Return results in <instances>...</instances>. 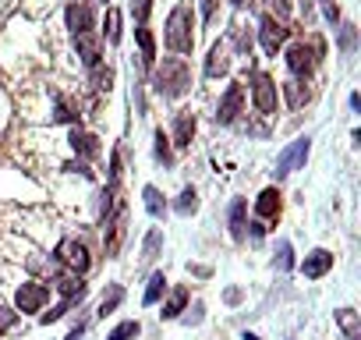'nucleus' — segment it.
Listing matches in <instances>:
<instances>
[{
  "label": "nucleus",
  "mask_w": 361,
  "mask_h": 340,
  "mask_svg": "<svg viewBox=\"0 0 361 340\" xmlns=\"http://www.w3.org/2000/svg\"><path fill=\"white\" fill-rule=\"evenodd\" d=\"M156 92L163 99H180L188 89H192V64L185 57H166L159 68H156V78H152Z\"/></svg>",
  "instance_id": "nucleus-1"
},
{
  "label": "nucleus",
  "mask_w": 361,
  "mask_h": 340,
  "mask_svg": "<svg viewBox=\"0 0 361 340\" xmlns=\"http://www.w3.org/2000/svg\"><path fill=\"white\" fill-rule=\"evenodd\" d=\"M192 25H195V11H192V4H177L170 15H166V32H163V40H166V50H173V54H192L195 50V32H192Z\"/></svg>",
  "instance_id": "nucleus-2"
},
{
  "label": "nucleus",
  "mask_w": 361,
  "mask_h": 340,
  "mask_svg": "<svg viewBox=\"0 0 361 340\" xmlns=\"http://www.w3.org/2000/svg\"><path fill=\"white\" fill-rule=\"evenodd\" d=\"M322 54H326V43H322L319 36H312V40L290 43L287 54H283V64H287V71L301 82V78H312V71H315V64L322 61Z\"/></svg>",
  "instance_id": "nucleus-3"
},
{
  "label": "nucleus",
  "mask_w": 361,
  "mask_h": 340,
  "mask_svg": "<svg viewBox=\"0 0 361 340\" xmlns=\"http://www.w3.org/2000/svg\"><path fill=\"white\" fill-rule=\"evenodd\" d=\"M54 259H57L68 273H78V277L92 269V252H89V245H85L82 238H64V241L57 245Z\"/></svg>",
  "instance_id": "nucleus-4"
},
{
  "label": "nucleus",
  "mask_w": 361,
  "mask_h": 340,
  "mask_svg": "<svg viewBox=\"0 0 361 340\" xmlns=\"http://www.w3.org/2000/svg\"><path fill=\"white\" fill-rule=\"evenodd\" d=\"M50 301V284L43 280H25L15 287V312L29 315V312H43Z\"/></svg>",
  "instance_id": "nucleus-5"
},
{
  "label": "nucleus",
  "mask_w": 361,
  "mask_h": 340,
  "mask_svg": "<svg viewBox=\"0 0 361 340\" xmlns=\"http://www.w3.org/2000/svg\"><path fill=\"white\" fill-rule=\"evenodd\" d=\"M308 152H312V138H308V135L294 138V142L276 156V178H287V174H294V170H301L305 159H308Z\"/></svg>",
  "instance_id": "nucleus-6"
},
{
  "label": "nucleus",
  "mask_w": 361,
  "mask_h": 340,
  "mask_svg": "<svg viewBox=\"0 0 361 340\" xmlns=\"http://www.w3.org/2000/svg\"><path fill=\"white\" fill-rule=\"evenodd\" d=\"M287 25L280 22V18H273V15H262V22H259V43H262V50L269 54V57H276L280 50H283V43H287Z\"/></svg>",
  "instance_id": "nucleus-7"
},
{
  "label": "nucleus",
  "mask_w": 361,
  "mask_h": 340,
  "mask_svg": "<svg viewBox=\"0 0 361 340\" xmlns=\"http://www.w3.org/2000/svg\"><path fill=\"white\" fill-rule=\"evenodd\" d=\"M103 224H106L103 252H106V259H117V255H121V245H124V238H128V217H124V202H121V206H117V213H114V217H106Z\"/></svg>",
  "instance_id": "nucleus-8"
},
{
  "label": "nucleus",
  "mask_w": 361,
  "mask_h": 340,
  "mask_svg": "<svg viewBox=\"0 0 361 340\" xmlns=\"http://www.w3.org/2000/svg\"><path fill=\"white\" fill-rule=\"evenodd\" d=\"M64 22H68V29H71L75 36L92 32V29H96V8L89 4V0H71V4L64 8Z\"/></svg>",
  "instance_id": "nucleus-9"
},
{
  "label": "nucleus",
  "mask_w": 361,
  "mask_h": 340,
  "mask_svg": "<svg viewBox=\"0 0 361 340\" xmlns=\"http://www.w3.org/2000/svg\"><path fill=\"white\" fill-rule=\"evenodd\" d=\"M245 110V85L241 82H231L227 92L220 96V107H216V124H234Z\"/></svg>",
  "instance_id": "nucleus-10"
},
{
  "label": "nucleus",
  "mask_w": 361,
  "mask_h": 340,
  "mask_svg": "<svg viewBox=\"0 0 361 340\" xmlns=\"http://www.w3.org/2000/svg\"><path fill=\"white\" fill-rule=\"evenodd\" d=\"M252 103L259 114H276V82L269 75H255V85H252Z\"/></svg>",
  "instance_id": "nucleus-11"
},
{
  "label": "nucleus",
  "mask_w": 361,
  "mask_h": 340,
  "mask_svg": "<svg viewBox=\"0 0 361 340\" xmlns=\"http://www.w3.org/2000/svg\"><path fill=\"white\" fill-rule=\"evenodd\" d=\"M301 277H308V280H319V277H326L329 269H333V252L329 248H315V252H308L305 259H301Z\"/></svg>",
  "instance_id": "nucleus-12"
},
{
  "label": "nucleus",
  "mask_w": 361,
  "mask_h": 340,
  "mask_svg": "<svg viewBox=\"0 0 361 340\" xmlns=\"http://www.w3.org/2000/svg\"><path fill=\"white\" fill-rule=\"evenodd\" d=\"M75 50H78V57H82L85 68L103 64V43L96 40V32H82V36H75Z\"/></svg>",
  "instance_id": "nucleus-13"
},
{
  "label": "nucleus",
  "mask_w": 361,
  "mask_h": 340,
  "mask_svg": "<svg viewBox=\"0 0 361 340\" xmlns=\"http://www.w3.org/2000/svg\"><path fill=\"white\" fill-rule=\"evenodd\" d=\"M192 138H195V114L192 110H180L177 117H173V145L177 149H188L192 145Z\"/></svg>",
  "instance_id": "nucleus-14"
},
{
  "label": "nucleus",
  "mask_w": 361,
  "mask_h": 340,
  "mask_svg": "<svg viewBox=\"0 0 361 340\" xmlns=\"http://www.w3.org/2000/svg\"><path fill=\"white\" fill-rule=\"evenodd\" d=\"M227 71H231V47L220 40V43H213V50H209L206 75H209V78H220V75H227Z\"/></svg>",
  "instance_id": "nucleus-15"
},
{
  "label": "nucleus",
  "mask_w": 361,
  "mask_h": 340,
  "mask_svg": "<svg viewBox=\"0 0 361 340\" xmlns=\"http://www.w3.org/2000/svg\"><path fill=\"white\" fill-rule=\"evenodd\" d=\"M71 149L78 152V156H85V159H96L99 156V138L92 135V131H85V128H71Z\"/></svg>",
  "instance_id": "nucleus-16"
},
{
  "label": "nucleus",
  "mask_w": 361,
  "mask_h": 340,
  "mask_svg": "<svg viewBox=\"0 0 361 340\" xmlns=\"http://www.w3.org/2000/svg\"><path fill=\"white\" fill-rule=\"evenodd\" d=\"M255 217L259 220H276L280 217V188H262L255 199Z\"/></svg>",
  "instance_id": "nucleus-17"
},
{
  "label": "nucleus",
  "mask_w": 361,
  "mask_h": 340,
  "mask_svg": "<svg viewBox=\"0 0 361 340\" xmlns=\"http://www.w3.org/2000/svg\"><path fill=\"white\" fill-rule=\"evenodd\" d=\"M283 99H287V107H290V110H301V107L312 99V92L305 89V82L290 78V82H283Z\"/></svg>",
  "instance_id": "nucleus-18"
},
{
  "label": "nucleus",
  "mask_w": 361,
  "mask_h": 340,
  "mask_svg": "<svg viewBox=\"0 0 361 340\" xmlns=\"http://www.w3.org/2000/svg\"><path fill=\"white\" fill-rule=\"evenodd\" d=\"M142 199H145V213H149L152 220H163V213H166V199H163V192H159L156 185H145V188H142Z\"/></svg>",
  "instance_id": "nucleus-19"
},
{
  "label": "nucleus",
  "mask_w": 361,
  "mask_h": 340,
  "mask_svg": "<svg viewBox=\"0 0 361 340\" xmlns=\"http://www.w3.org/2000/svg\"><path fill=\"white\" fill-rule=\"evenodd\" d=\"M163 294H166V273H163V269H156V273L149 277V284H145L142 305H145V308H152V305H156V301H159Z\"/></svg>",
  "instance_id": "nucleus-20"
},
{
  "label": "nucleus",
  "mask_w": 361,
  "mask_h": 340,
  "mask_svg": "<svg viewBox=\"0 0 361 340\" xmlns=\"http://www.w3.org/2000/svg\"><path fill=\"white\" fill-rule=\"evenodd\" d=\"M121 301H124V287H121V284H110V287L103 291V298H99V312H96V315H99V319H106L110 312H117V308H121Z\"/></svg>",
  "instance_id": "nucleus-21"
},
{
  "label": "nucleus",
  "mask_w": 361,
  "mask_h": 340,
  "mask_svg": "<svg viewBox=\"0 0 361 340\" xmlns=\"http://www.w3.org/2000/svg\"><path fill=\"white\" fill-rule=\"evenodd\" d=\"M185 305H188V287H173V294L163 301V319H177L180 312H185Z\"/></svg>",
  "instance_id": "nucleus-22"
},
{
  "label": "nucleus",
  "mask_w": 361,
  "mask_h": 340,
  "mask_svg": "<svg viewBox=\"0 0 361 340\" xmlns=\"http://www.w3.org/2000/svg\"><path fill=\"white\" fill-rule=\"evenodd\" d=\"M245 213H248V202L245 199H234L231 202V234H234V241H245Z\"/></svg>",
  "instance_id": "nucleus-23"
},
{
  "label": "nucleus",
  "mask_w": 361,
  "mask_h": 340,
  "mask_svg": "<svg viewBox=\"0 0 361 340\" xmlns=\"http://www.w3.org/2000/svg\"><path fill=\"white\" fill-rule=\"evenodd\" d=\"M135 43H138V50H142V61H145V64H156V40H152V32H149L145 25L135 29Z\"/></svg>",
  "instance_id": "nucleus-24"
},
{
  "label": "nucleus",
  "mask_w": 361,
  "mask_h": 340,
  "mask_svg": "<svg viewBox=\"0 0 361 340\" xmlns=\"http://www.w3.org/2000/svg\"><path fill=\"white\" fill-rule=\"evenodd\" d=\"M336 322H340V329L347 333V340H357V336H361V322H357V312H354V308H340V312H336Z\"/></svg>",
  "instance_id": "nucleus-25"
},
{
  "label": "nucleus",
  "mask_w": 361,
  "mask_h": 340,
  "mask_svg": "<svg viewBox=\"0 0 361 340\" xmlns=\"http://www.w3.org/2000/svg\"><path fill=\"white\" fill-rule=\"evenodd\" d=\"M142 333V322L138 319H124V322H117L110 333H106V340H135Z\"/></svg>",
  "instance_id": "nucleus-26"
},
{
  "label": "nucleus",
  "mask_w": 361,
  "mask_h": 340,
  "mask_svg": "<svg viewBox=\"0 0 361 340\" xmlns=\"http://www.w3.org/2000/svg\"><path fill=\"white\" fill-rule=\"evenodd\" d=\"M199 210V192L195 188H185L177 195V202H173V213H180V217H192Z\"/></svg>",
  "instance_id": "nucleus-27"
},
{
  "label": "nucleus",
  "mask_w": 361,
  "mask_h": 340,
  "mask_svg": "<svg viewBox=\"0 0 361 340\" xmlns=\"http://www.w3.org/2000/svg\"><path fill=\"white\" fill-rule=\"evenodd\" d=\"M159 248H163V231H159V227H152V231L145 234V241H142V259H145V262H152V259L159 255Z\"/></svg>",
  "instance_id": "nucleus-28"
},
{
  "label": "nucleus",
  "mask_w": 361,
  "mask_h": 340,
  "mask_svg": "<svg viewBox=\"0 0 361 340\" xmlns=\"http://www.w3.org/2000/svg\"><path fill=\"white\" fill-rule=\"evenodd\" d=\"M103 36H106L110 43H117V40H121V11H117V8H106V22H103Z\"/></svg>",
  "instance_id": "nucleus-29"
},
{
  "label": "nucleus",
  "mask_w": 361,
  "mask_h": 340,
  "mask_svg": "<svg viewBox=\"0 0 361 340\" xmlns=\"http://www.w3.org/2000/svg\"><path fill=\"white\" fill-rule=\"evenodd\" d=\"M273 266L276 269H290L294 266V248H290V241H276V255H273Z\"/></svg>",
  "instance_id": "nucleus-30"
},
{
  "label": "nucleus",
  "mask_w": 361,
  "mask_h": 340,
  "mask_svg": "<svg viewBox=\"0 0 361 340\" xmlns=\"http://www.w3.org/2000/svg\"><path fill=\"white\" fill-rule=\"evenodd\" d=\"M234 47H238V54L241 57H252V32H248V25H234Z\"/></svg>",
  "instance_id": "nucleus-31"
},
{
  "label": "nucleus",
  "mask_w": 361,
  "mask_h": 340,
  "mask_svg": "<svg viewBox=\"0 0 361 340\" xmlns=\"http://www.w3.org/2000/svg\"><path fill=\"white\" fill-rule=\"evenodd\" d=\"M156 159H159L163 166H170V163H173V152H170V135H163V128L156 131Z\"/></svg>",
  "instance_id": "nucleus-32"
},
{
  "label": "nucleus",
  "mask_w": 361,
  "mask_h": 340,
  "mask_svg": "<svg viewBox=\"0 0 361 340\" xmlns=\"http://www.w3.org/2000/svg\"><path fill=\"white\" fill-rule=\"evenodd\" d=\"M89 71H92V85L110 92V85H114V68H103V64H96V68H89Z\"/></svg>",
  "instance_id": "nucleus-33"
},
{
  "label": "nucleus",
  "mask_w": 361,
  "mask_h": 340,
  "mask_svg": "<svg viewBox=\"0 0 361 340\" xmlns=\"http://www.w3.org/2000/svg\"><path fill=\"white\" fill-rule=\"evenodd\" d=\"M149 11H152V0H131V15H135V22H138V25H145Z\"/></svg>",
  "instance_id": "nucleus-34"
},
{
  "label": "nucleus",
  "mask_w": 361,
  "mask_h": 340,
  "mask_svg": "<svg viewBox=\"0 0 361 340\" xmlns=\"http://www.w3.org/2000/svg\"><path fill=\"white\" fill-rule=\"evenodd\" d=\"M75 305H78V301H68V298H64V301H61V305H54V308H50V312H43V322H57V319H61V315H64V312H71V308H75Z\"/></svg>",
  "instance_id": "nucleus-35"
},
{
  "label": "nucleus",
  "mask_w": 361,
  "mask_h": 340,
  "mask_svg": "<svg viewBox=\"0 0 361 340\" xmlns=\"http://www.w3.org/2000/svg\"><path fill=\"white\" fill-rule=\"evenodd\" d=\"M15 322H18V312H15V308H8V305H0V333H8Z\"/></svg>",
  "instance_id": "nucleus-36"
},
{
  "label": "nucleus",
  "mask_w": 361,
  "mask_h": 340,
  "mask_svg": "<svg viewBox=\"0 0 361 340\" xmlns=\"http://www.w3.org/2000/svg\"><path fill=\"white\" fill-rule=\"evenodd\" d=\"M269 15L283 22V18L290 15V0H269Z\"/></svg>",
  "instance_id": "nucleus-37"
},
{
  "label": "nucleus",
  "mask_w": 361,
  "mask_h": 340,
  "mask_svg": "<svg viewBox=\"0 0 361 340\" xmlns=\"http://www.w3.org/2000/svg\"><path fill=\"white\" fill-rule=\"evenodd\" d=\"M340 50L343 54L354 50V25H340Z\"/></svg>",
  "instance_id": "nucleus-38"
},
{
  "label": "nucleus",
  "mask_w": 361,
  "mask_h": 340,
  "mask_svg": "<svg viewBox=\"0 0 361 340\" xmlns=\"http://www.w3.org/2000/svg\"><path fill=\"white\" fill-rule=\"evenodd\" d=\"M248 231H252V241H262V234H266V227H262V220H255V224H245Z\"/></svg>",
  "instance_id": "nucleus-39"
},
{
  "label": "nucleus",
  "mask_w": 361,
  "mask_h": 340,
  "mask_svg": "<svg viewBox=\"0 0 361 340\" xmlns=\"http://www.w3.org/2000/svg\"><path fill=\"white\" fill-rule=\"evenodd\" d=\"M326 18H329V22H340V11H336V4H326Z\"/></svg>",
  "instance_id": "nucleus-40"
},
{
  "label": "nucleus",
  "mask_w": 361,
  "mask_h": 340,
  "mask_svg": "<svg viewBox=\"0 0 361 340\" xmlns=\"http://www.w3.org/2000/svg\"><path fill=\"white\" fill-rule=\"evenodd\" d=\"M227 301H231V305H238V301H241V291H238V287H231V291H227Z\"/></svg>",
  "instance_id": "nucleus-41"
},
{
  "label": "nucleus",
  "mask_w": 361,
  "mask_h": 340,
  "mask_svg": "<svg viewBox=\"0 0 361 340\" xmlns=\"http://www.w3.org/2000/svg\"><path fill=\"white\" fill-rule=\"evenodd\" d=\"M82 333H85V322H78V326H75V329H71V333H68V340H78V336H82Z\"/></svg>",
  "instance_id": "nucleus-42"
},
{
  "label": "nucleus",
  "mask_w": 361,
  "mask_h": 340,
  "mask_svg": "<svg viewBox=\"0 0 361 340\" xmlns=\"http://www.w3.org/2000/svg\"><path fill=\"white\" fill-rule=\"evenodd\" d=\"M241 340H262V336H255V333H241Z\"/></svg>",
  "instance_id": "nucleus-43"
},
{
  "label": "nucleus",
  "mask_w": 361,
  "mask_h": 340,
  "mask_svg": "<svg viewBox=\"0 0 361 340\" xmlns=\"http://www.w3.org/2000/svg\"><path fill=\"white\" fill-rule=\"evenodd\" d=\"M231 4H234V8H245V4H248V0H231Z\"/></svg>",
  "instance_id": "nucleus-44"
}]
</instances>
